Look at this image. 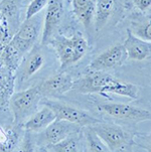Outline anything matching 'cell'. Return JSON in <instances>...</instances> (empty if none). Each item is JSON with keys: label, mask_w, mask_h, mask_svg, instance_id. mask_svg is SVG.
I'll return each instance as SVG.
<instances>
[{"label": "cell", "mask_w": 151, "mask_h": 152, "mask_svg": "<svg viewBox=\"0 0 151 152\" xmlns=\"http://www.w3.org/2000/svg\"><path fill=\"white\" fill-rule=\"evenodd\" d=\"M117 7V0H96V12H95V30L101 31L113 16Z\"/></svg>", "instance_id": "cell-17"}, {"label": "cell", "mask_w": 151, "mask_h": 152, "mask_svg": "<svg viewBox=\"0 0 151 152\" xmlns=\"http://www.w3.org/2000/svg\"><path fill=\"white\" fill-rule=\"evenodd\" d=\"M35 152H50V151H48V149L45 146H36Z\"/></svg>", "instance_id": "cell-28"}, {"label": "cell", "mask_w": 151, "mask_h": 152, "mask_svg": "<svg viewBox=\"0 0 151 152\" xmlns=\"http://www.w3.org/2000/svg\"><path fill=\"white\" fill-rule=\"evenodd\" d=\"M133 148H134V145H128V146H126V147L120 149V150L116 151V152H135Z\"/></svg>", "instance_id": "cell-27"}, {"label": "cell", "mask_w": 151, "mask_h": 152, "mask_svg": "<svg viewBox=\"0 0 151 152\" xmlns=\"http://www.w3.org/2000/svg\"><path fill=\"white\" fill-rule=\"evenodd\" d=\"M83 129L73 135L69 136L60 142L45 146L50 152H83L86 149L82 145V139L84 138Z\"/></svg>", "instance_id": "cell-19"}, {"label": "cell", "mask_w": 151, "mask_h": 152, "mask_svg": "<svg viewBox=\"0 0 151 152\" xmlns=\"http://www.w3.org/2000/svg\"><path fill=\"white\" fill-rule=\"evenodd\" d=\"M45 58L43 56L42 51L37 48V46H33L24 58H22L21 63L16 71L15 75V79L19 82V83H23L26 82L34 76L37 72H39L44 66Z\"/></svg>", "instance_id": "cell-12"}, {"label": "cell", "mask_w": 151, "mask_h": 152, "mask_svg": "<svg viewBox=\"0 0 151 152\" xmlns=\"http://www.w3.org/2000/svg\"><path fill=\"white\" fill-rule=\"evenodd\" d=\"M42 28V16L39 13L29 19H25L9 42L23 56L34 46Z\"/></svg>", "instance_id": "cell-7"}, {"label": "cell", "mask_w": 151, "mask_h": 152, "mask_svg": "<svg viewBox=\"0 0 151 152\" xmlns=\"http://www.w3.org/2000/svg\"><path fill=\"white\" fill-rule=\"evenodd\" d=\"M83 135L86 142L87 152H112L91 129V127L83 128Z\"/></svg>", "instance_id": "cell-22"}, {"label": "cell", "mask_w": 151, "mask_h": 152, "mask_svg": "<svg viewBox=\"0 0 151 152\" xmlns=\"http://www.w3.org/2000/svg\"><path fill=\"white\" fill-rule=\"evenodd\" d=\"M129 60L143 61L151 58V42L135 37L127 29V37L123 42Z\"/></svg>", "instance_id": "cell-13"}, {"label": "cell", "mask_w": 151, "mask_h": 152, "mask_svg": "<svg viewBox=\"0 0 151 152\" xmlns=\"http://www.w3.org/2000/svg\"><path fill=\"white\" fill-rule=\"evenodd\" d=\"M0 16H1V15H0Z\"/></svg>", "instance_id": "cell-31"}, {"label": "cell", "mask_w": 151, "mask_h": 152, "mask_svg": "<svg viewBox=\"0 0 151 152\" xmlns=\"http://www.w3.org/2000/svg\"><path fill=\"white\" fill-rule=\"evenodd\" d=\"M50 43L55 48L61 69L80 61L89 50L88 40L81 33H75L71 37L55 35Z\"/></svg>", "instance_id": "cell-2"}, {"label": "cell", "mask_w": 151, "mask_h": 152, "mask_svg": "<svg viewBox=\"0 0 151 152\" xmlns=\"http://www.w3.org/2000/svg\"><path fill=\"white\" fill-rule=\"evenodd\" d=\"M83 152H87V149H85V150H84Z\"/></svg>", "instance_id": "cell-29"}, {"label": "cell", "mask_w": 151, "mask_h": 152, "mask_svg": "<svg viewBox=\"0 0 151 152\" xmlns=\"http://www.w3.org/2000/svg\"><path fill=\"white\" fill-rule=\"evenodd\" d=\"M21 126L12 125V127L5 128L0 126V152H14L21 141Z\"/></svg>", "instance_id": "cell-18"}, {"label": "cell", "mask_w": 151, "mask_h": 152, "mask_svg": "<svg viewBox=\"0 0 151 152\" xmlns=\"http://www.w3.org/2000/svg\"><path fill=\"white\" fill-rule=\"evenodd\" d=\"M128 30L135 37L151 42V16H145L141 13L134 15L130 20Z\"/></svg>", "instance_id": "cell-20"}, {"label": "cell", "mask_w": 151, "mask_h": 152, "mask_svg": "<svg viewBox=\"0 0 151 152\" xmlns=\"http://www.w3.org/2000/svg\"><path fill=\"white\" fill-rule=\"evenodd\" d=\"M73 12L77 16L88 33L93 29L96 12V0H71Z\"/></svg>", "instance_id": "cell-15"}, {"label": "cell", "mask_w": 151, "mask_h": 152, "mask_svg": "<svg viewBox=\"0 0 151 152\" xmlns=\"http://www.w3.org/2000/svg\"><path fill=\"white\" fill-rule=\"evenodd\" d=\"M42 100L39 88L30 87L23 91L13 93L9 100L8 107L13 116L12 125L22 126V124L38 110Z\"/></svg>", "instance_id": "cell-3"}, {"label": "cell", "mask_w": 151, "mask_h": 152, "mask_svg": "<svg viewBox=\"0 0 151 152\" xmlns=\"http://www.w3.org/2000/svg\"><path fill=\"white\" fill-rule=\"evenodd\" d=\"M42 98L60 97L74 89V80L66 73H58L38 85Z\"/></svg>", "instance_id": "cell-11"}, {"label": "cell", "mask_w": 151, "mask_h": 152, "mask_svg": "<svg viewBox=\"0 0 151 152\" xmlns=\"http://www.w3.org/2000/svg\"><path fill=\"white\" fill-rule=\"evenodd\" d=\"M83 128L65 120L55 119L47 129L34 136L36 146H47L55 144L73 135Z\"/></svg>", "instance_id": "cell-8"}, {"label": "cell", "mask_w": 151, "mask_h": 152, "mask_svg": "<svg viewBox=\"0 0 151 152\" xmlns=\"http://www.w3.org/2000/svg\"><path fill=\"white\" fill-rule=\"evenodd\" d=\"M132 4L140 13H144L151 8V0H132Z\"/></svg>", "instance_id": "cell-26"}, {"label": "cell", "mask_w": 151, "mask_h": 152, "mask_svg": "<svg viewBox=\"0 0 151 152\" xmlns=\"http://www.w3.org/2000/svg\"><path fill=\"white\" fill-rule=\"evenodd\" d=\"M50 0H31L30 3L27 5L26 11H25V19H29L35 16L47 5Z\"/></svg>", "instance_id": "cell-23"}, {"label": "cell", "mask_w": 151, "mask_h": 152, "mask_svg": "<svg viewBox=\"0 0 151 152\" xmlns=\"http://www.w3.org/2000/svg\"><path fill=\"white\" fill-rule=\"evenodd\" d=\"M149 10H150V11H151V8H150V9H149Z\"/></svg>", "instance_id": "cell-30"}, {"label": "cell", "mask_w": 151, "mask_h": 152, "mask_svg": "<svg viewBox=\"0 0 151 152\" xmlns=\"http://www.w3.org/2000/svg\"><path fill=\"white\" fill-rule=\"evenodd\" d=\"M40 104L45 105L48 108H50L55 114L57 119L68 121V122L73 123V124L79 126L81 128L91 127V126L103 121L91 115L90 113L85 110L71 106V105H69L66 103L57 101V100L42 98Z\"/></svg>", "instance_id": "cell-5"}, {"label": "cell", "mask_w": 151, "mask_h": 152, "mask_svg": "<svg viewBox=\"0 0 151 152\" xmlns=\"http://www.w3.org/2000/svg\"><path fill=\"white\" fill-rule=\"evenodd\" d=\"M135 146L145 149L147 152H151V132L148 135L141 133H135L134 136Z\"/></svg>", "instance_id": "cell-25"}, {"label": "cell", "mask_w": 151, "mask_h": 152, "mask_svg": "<svg viewBox=\"0 0 151 152\" xmlns=\"http://www.w3.org/2000/svg\"><path fill=\"white\" fill-rule=\"evenodd\" d=\"M63 17V4L61 0H50L43 18L42 45H48L55 37Z\"/></svg>", "instance_id": "cell-10"}, {"label": "cell", "mask_w": 151, "mask_h": 152, "mask_svg": "<svg viewBox=\"0 0 151 152\" xmlns=\"http://www.w3.org/2000/svg\"><path fill=\"white\" fill-rule=\"evenodd\" d=\"M128 56L126 50H125L123 43H117L113 46H110L103 53L95 58L87 66L88 71H100V72H108L121 66L127 61Z\"/></svg>", "instance_id": "cell-9"}, {"label": "cell", "mask_w": 151, "mask_h": 152, "mask_svg": "<svg viewBox=\"0 0 151 152\" xmlns=\"http://www.w3.org/2000/svg\"><path fill=\"white\" fill-rule=\"evenodd\" d=\"M91 129L112 152H116L128 145L135 146V133L126 130L118 124L102 121L91 126Z\"/></svg>", "instance_id": "cell-4"}, {"label": "cell", "mask_w": 151, "mask_h": 152, "mask_svg": "<svg viewBox=\"0 0 151 152\" xmlns=\"http://www.w3.org/2000/svg\"><path fill=\"white\" fill-rule=\"evenodd\" d=\"M97 108L103 114L123 121V122L140 123L143 121H151V112L147 109L133 106L125 103H100Z\"/></svg>", "instance_id": "cell-6"}, {"label": "cell", "mask_w": 151, "mask_h": 152, "mask_svg": "<svg viewBox=\"0 0 151 152\" xmlns=\"http://www.w3.org/2000/svg\"><path fill=\"white\" fill-rule=\"evenodd\" d=\"M24 0H1L0 1V14L6 20L9 28L18 29L19 17Z\"/></svg>", "instance_id": "cell-16"}, {"label": "cell", "mask_w": 151, "mask_h": 152, "mask_svg": "<svg viewBox=\"0 0 151 152\" xmlns=\"http://www.w3.org/2000/svg\"><path fill=\"white\" fill-rule=\"evenodd\" d=\"M73 90L82 94H114L130 100H136L139 97V89L134 84L100 71L86 69L80 78L74 81Z\"/></svg>", "instance_id": "cell-1"}, {"label": "cell", "mask_w": 151, "mask_h": 152, "mask_svg": "<svg viewBox=\"0 0 151 152\" xmlns=\"http://www.w3.org/2000/svg\"><path fill=\"white\" fill-rule=\"evenodd\" d=\"M15 77L13 74L7 73L0 79V109L8 106L9 100L13 95Z\"/></svg>", "instance_id": "cell-21"}, {"label": "cell", "mask_w": 151, "mask_h": 152, "mask_svg": "<svg viewBox=\"0 0 151 152\" xmlns=\"http://www.w3.org/2000/svg\"><path fill=\"white\" fill-rule=\"evenodd\" d=\"M35 149H36V144L33 133L24 131L18 152H35Z\"/></svg>", "instance_id": "cell-24"}, {"label": "cell", "mask_w": 151, "mask_h": 152, "mask_svg": "<svg viewBox=\"0 0 151 152\" xmlns=\"http://www.w3.org/2000/svg\"><path fill=\"white\" fill-rule=\"evenodd\" d=\"M57 119L53 111L45 105H42V108L37 110L31 117H29L22 124L21 128L23 131H28L33 134H38L42 132Z\"/></svg>", "instance_id": "cell-14"}]
</instances>
